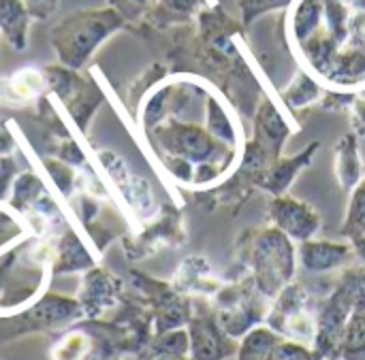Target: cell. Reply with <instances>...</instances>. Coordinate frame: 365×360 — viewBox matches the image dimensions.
I'll list each match as a JSON object with an SVG mask.
<instances>
[{
    "label": "cell",
    "mask_w": 365,
    "mask_h": 360,
    "mask_svg": "<svg viewBox=\"0 0 365 360\" xmlns=\"http://www.w3.org/2000/svg\"><path fill=\"white\" fill-rule=\"evenodd\" d=\"M284 36L299 68L325 90H365V0H293Z\"/></svg>",
    "instance_id": "1"
},
{
    "label": "cell",
    "mask_w": 365,
    "mask_h": 360,
    "mask_svg": "<svg viewBox=\"0 0 365 360\" xmlns=\"http://www.w3.org/2000/svg\"><path fill=\"white\" fill-rule=\"evenodd\" d=\"M237 263L257 290L274 301L297 273V245L276 226L250 228L237 241Z\"/></svg>",
    "instance_id": "2"
},
{
    "label": "cell",
    "mask_w": 365,
    "mask_h": 360,
    "mask_svg": "<svg viewBox=\"0 0 365 360\" xmlns=\"http://www.w3.org/2000/svg\"><path fill=\"white\" fill-rule=\"evenodd\" d=\"M126 26V17L115 6L75 11L58 21L49 32V43L62 66L79 70L96 49Z\"/></svg>",
    "instance_id": "3"
},
{
    "label": "cell",
    "mask_w": 365,
    "mask_h": 360,
    "mask_svg": "<svg viewBox=\"0 0 365 360\" xmlns=\"http://www.w3.org/2000/svg\"><path fill=\"white\" fill-rule=\"evenodd\" d=\"M272 301H267L255 286L250 275H242L214 295V316L225 333L233 339H242L248 331L265 324Z\"/></svg>",
    "instance_id": "4"
},
{
    "label": "cell",
    "mask_w": 365,
    "mask_h": 360,
    "mask_svg": "<svg viewBox=\"0 0 365 360\" xmlns=\"http://www.w3.org/2000/svg\"><path fill=\"white\" fill-rule=\"evenodd\" d=\"M265 324L284 342L312 348L317 335V303L312 295L302 284L291 282L272 301Z\"/></svg>",
    "instance_id": "5"
},
{
    "label": "cell",
    "mask_w": 365,
    "mask_h": 360,
    "mask_svg": "<svg viewBox=\"0 0 365 360\" xmlns=\"http://www.w3.org/2000/svg\"><path fill=\"white\" fill-rule=\"evenodd\" d=\"M267 218H269L272 226L282 231L295 243L314 239L321 231L319 211L312 205H308L295 196H289V194H280V196L272 198Z\"/></svg>",
    "instance_id": "6"
},
{
    "label": "cell",
    "mask_w": 365,
    "mask_h": 360,
    "mask_svg": "<svg viewBox=\"0 0 365 360\" xmlns=\"http://www.w3.org/2000/svg\"><path fill=\"white\" fill-rule=\"evenodd\" d=\"M186 331L190 360H227L237 354L240 342L225 333L214 312L192 316Z\"/></svg>",
    "instance_id": "7"
},
{
    "label": "cell",
    "mask_w": 365,
    "mask_h": 360,
    "mask_svg": "<svg viewBox=\"0 0 365 360\" xmlns=\"http://www.w3.org/2000/svg\"><path fill=\"white\" fill-rule=\"evenodd\" d=\"M357 258L355 248L351 241H329V239H308L297 245V260L299 265L314 275L334 273L340 269L351 267Z\"/></svg>",
    "instance_id": "8"
},
{
    "label": "cell",
    "mask_w": 365,
    "mask_h": 360,
    "mask_svg": "<svg viewBox=\"0 0 365 360\" xmlns=\"http://www.w3.org/2000/svg\"><path fill=\"white\" fill-rule=\"evenodd\" d=\"M291 134H293V128H291V122L284 115V111L269 96H263L259 102L257 115H255L252 141H257L272 156V160H278L282 154V147Z\"/></svg>",
    "instance_id": "9"
},
{
    "label": "cell",
    "mask_w": 365,
    "mask_h": 360,
    "mask_svg": "<svg viewBox=\"0 0 365 360\" xmlns=\"http://www.w3.org/2000/svg\"><path fill=\"white\" fill-rule=\"evenodd\" d=\"M319 147H321V143L314 141L308 147H304L297 156L274 160L261 175L255 177V186L261 188V190H265V192H269L272 196L287 194V190L291 188V184L299 175V171H304L314 160Z\"/></svg>",
    "instance_id": "10"
},
{
    "label": "cell",
    "mask_w": 365,
    "mask_h": 360,
    "mask_svg": "<svg viewBox=\"0 0 365 360\" xmlns=\"http://www.w3.org/2000/svg\"><path fill=\"white\" fill-rule=\"evenodd\" d=\"M334 175L344 192H351L364 179L359 137L353 130L344 132L334 145Z\"/></svg>",
    "instance_id": "11"
},
{
    "label": "cell",
    "mask_w": 365,
    "mask_h": 360,
    "mask_svg": "<svg viewBox=\"0 0 365 360\" xmlns=\"http://www.w3.org/2000/svg\"><path fill=\"white\" fill-rule=\"evenodd\" d=\"M222 280H218L203 256H188L178 275H175V290L182 295H205L212 297L222 288Z\"/></svg>",
    "instance_id": "12"
},
{
    "label": "cell",
    "mask_w": 365,
    "mask_h": 360,
    "mask_svg": "<svg viewBox=\"0 0 365 360\" xmlns=\"http://www.w3.org/2000/svg\"><path fill=\"white\" fill-rule=\"evenodd\" d=\"M118 295H120V284L107 271L94 269L86 275V282L81 286V297H79L81 312L88 316H98L118 301Z\"/></svg>",
    "instance_id": "13"
},
{
    "label": "cell",
    "mask_w": 365,
    "mask_h": 360,
    "mask_svg": "<svg viewBox=\"0 0 365 360\" xmlns=\"http://www.w3.org/2000/svg\"><path fill=\"white\" fill-rule=\"evenodd\" d=\"M32 15L21 0H0V36L15 49L28 47Z\"/></svg>",
    "instance_id": "14"
},
{
    "label": "cell",
    "mask_w": 365,
    "mask_h": 360,
    "mask_svg": "<svg viewBox=\"0 0 365 360\" xmlns=\"http://www.w3.org/2000/svg\"><path fill=\"white\" fill-rule=\"evenodd\" d=\"M325 92L327 90L312 75H308L306 70L299 68L293 75V79L280 90V102L289 111H304L314 105H321Z\"/></svg>",
    "instance_id": "15"
},
{
    "label": "cell",
    "mask_w": 365,
    "mask_h": 360,
    "mask_svg": "<svg viewBox=\"0 0 365 360\" xmlns=\"http://www.w3.org/2000/svg\"><path fill=\"white\" fill-rule=\"evenodd\" d=\"M207 6L205 0H156L145 13V19L156 28H169L178 23H188Z\"/></svg>",
    "instance_id": "16"
},
{
    "label": "cell",
    "mask_w": 365,
    "mask_h": 360,
    "mask_svg": "<svg viewBox=\"0 0 365 360\" xmlns=\"http://www.w3.org/2000/svg\"><path fill=\"white\" fill-rule=\"evenodd\" d=\"M79 314H81V305L77 301L51 295V297H45L41 303H36L26 314V320L36 329H47V327H58L62 322H68Z\"/></svg>",
    "instance_id": "17"
},
{
    "label": "cell",
    "mask_w": 365,
    "mask_h": 360,
    "mask_svg": "<svg viewBox=\"0 0 365 360\" xmlns=\"http://www.w3.org/2000/svg\"><path fill=\"white\" fill-rule=\"evenodd\" d=\"M280 342L282 337L278 333H274L267 324H259L240 339L235 360H267Z\"/></svg>",
    "instance_id": "18"
},
{
    "label": "cell",
    "mask_w": 365,
    "mask_h": 360,
    "mask_svg": "<svg viewBox=\"0 0 365 360\" xmlns=\"http://www.w3.org/2000/svg\"><path fill=\"white\" fill-rule=\"evenodd\" d=\"M6 96L11 100L24 102V100H32L36 94H41L43 90H47V77L45 70L38 68H21L17 70L9 81H6Z\"/></svg>",
    "instance_id": "19"
},
{
    "label": "cell",
    "mask_w": 365,
    "mask_h": 360,
    "mask_svg": "<svg viewBox=\"0 0 365 360\" xmlns=\"http://www.w3.org/2000/svg\"><path fill=\"white\" fill-rule=\"evenodd\" d=\"M340 233L349 241L365 233V177L351 190V198Z\"/></svg>",
    "instance_id": "20"
},
{
    "label": "cell",
    "mask_w": 365,
    "mask_h": 360,
    "mask_svg": "<svg viewBox=\"0 0 365 360\" xmlns=\"http://www.w3.org/2000/svg\"><path fill=\"white\" fill-rule=\"evenodd\" d=\"M336 360H365V312L351 318Z\"/></svg>",
    "instance_id": "21"
},
{
    "label": "cell",
    "mask_w": 365,
    "mask_h": 360,
    "mask_svg": "<svg viewBox=\"0 0 365 360\" xmlns=\"http://www.w3.org/2000/svg\"><path fill=\"white\" fill-rule=\"evenodd\" d=\"M92 260L86 252V248L81 245V241L68 233L64 235L62 243H60V252H58V267L56 271L62 273V271H77V269H83V267H90Z\"/></svg>",
    "instance_id": "22"
},
{
    "label": "cell",
    "mask_w": 365,
    "mask_h": 360,
    "mask_svg": "<svg viewBox=\"0 0 365 360\" xmlns=\"http://www.w3.org/2000/svg\"><path fill=\"white\" fill-rule=\"evenodd\" d=\"M240 11V23L252 26L259 17L274 13V11H287L293 0H235Z\"/></svg>",
    "instance_id": "23"
},
{
    "label": "cell",
    "mask_w": 365,
    "mask_h": 360,
    "mask_svg": "<svg viewBox=\"0 0 365 360\" xmlns=\"http://www.w3.org/2000/svg\"><path fill=\"white\" fill-rule=\"evenodd\" d=\"M171 354V356H188V331L175 329L160 333L152 344V356Z\"/></svg>",
    "instance_id": "24"
},
{
    "label": "cell",
    "mask_w": 365,
    "mask_h": 360,
    "mask_svg": "<svg viewBox=\"0 0 365 360\" xmlns=\"http://www.w3.org/2000/svg\"><path fill=\"white\" fill-rule=\"evenodd\" d=\"M92 350V344L88 335L83 333H68L56 348H53V360H83Z\"/></svg>",
    "instance_id": "25"
},
{
    "label": "cell",
    "mask_w": 365,
    "mask_h": 360,
    "mask_svg": "<svg viewBox=\"0 0 365 360\" xmlns=\"http://www.w3.org/2000/svg\"><path fill=\"white\" fill-rule=\"evenodd\" d=\"M267 360H323L310 346H302L295 342H280Z\"/></svg>",
    "instance_id": "26"
},
{
    "label": "cell",
    "mask_w": 365,
    "mask_h": 360,
    "mask_svg": "<svg viewBox=\"0 0 365 360\" xmlns=\"http://www.w3.org/2000/svg\"><path fill=\"white\" fill-rule=\"evenodd\" d=\"M156 0H109L111 6H115L124 17L126 21L128 19H139V17H145V13L152 9Z\"/></svg>",
    "instance_id": "27"
},
{
    "label": "cell",
    "mask_w": 365,
    "mask_h": 360,
    "mask_svg": "<svg viewBox=\"0 0 365 360\" xmlns=\"http://www.w3.org/2000/svg\"><path fill=\"white\" fill-rule=\"evenodd\" d=\"M349 117H351V124H353V132L361 139L365 137V96L361 94H355L353 96V102L349 107Z\"/></svg>",
    "instance_id": "28"
},
{
    "label": "cell",
    "mask_w": 365,
    "mask_h": 360,
    "mask_svg": "<svg viewBox=\"0 0 365 360\" xmlns=\"http://www.w3.org/2000/svg\"><path fill=\"white\" fill-rule=\"evenodd\" d=\"M21 2L28 6L32 19H38V21L49 19L58 9V0H21Z\"/></svg>",
    "instance_id": "29"
},
{
    "label": "cell",
    "mask_w": 365,
    "mask_h": 360,
    "mask_svg": "<svg viewBox=\"0 0 365 360\" xmlns=\"http://www.w3.org/2000/svg\"><path fill=\"white\" fill-rule=\"evenodd\" d=\"M351 243H353V248H355L357 258L365 265V233L364 235H359V237H355V239H351Z\"/></svg>",
    "instance_id": "30"
},
{
    "label": "cell",
    "mask_w": 365,
    "mask_h": 360,
    "mask_svg": "<svg viewBox=\"0 0 365 360\" xmlns=\"http://www.w3.org/2000/svg\"><path fill=\"white\" fill-rule=\"evenodd\" d=\"M150 360H190V356H171V354H156Z\"/></svg>",
    "instance_id": "31"
},
{
    "label": "cell",
    "mask_w": 365,
    "mask_h": 360,
    "mask_svg": "<svg viewBox=\"0 0 365 360\" xmlns=\"http://www.w3.org/2000/svg\"><path fill=\"white\" fill-rule=\"evenodd\" d=\"M327 360H336V359H327Z\"/></svg>",
    "instance_id": "32"
}]
</instances>
